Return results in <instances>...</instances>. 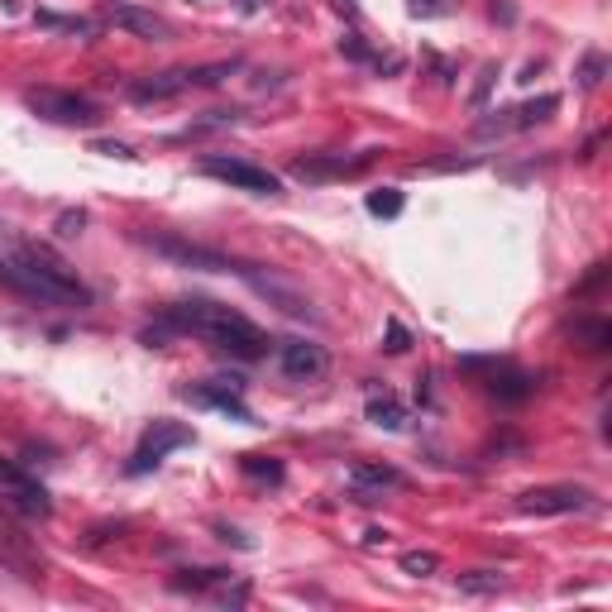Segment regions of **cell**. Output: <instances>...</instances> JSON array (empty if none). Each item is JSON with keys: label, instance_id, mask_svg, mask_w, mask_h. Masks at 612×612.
I'll list each match as a JSON object with an SVG mask.
<instances>
[{"label": "cell", "instance_id": "obj_1", "mask_svg": "<svg viewBox=\"0 0 612 612\" xmlns=\"http://www.w3.org/2000/svg\"><path fill=\"white\" fill-rule=\"evenodd\" d=\"M163 321L173 330L197 335V340H207L211 350L235 354V359H259L263 350H268V335H263L254 321L239 316V311H230V307H221V302H207V297H191V302L167 307Z\"/></svg>", "mask_w": 612, "mask_h": 612}, {"label": "cell", "instance_id": "obj_2", "mask_svg": "<svg viewBox=\"0 0 612 612\" xmlns=\"http://www.w3.org/2000/svg\"><path fill=\"white\" fill-rule=\"evenodd\" d=\"M0 273H5V278L15 283V287H24L29 297H39V302H77V307H87V302H91L87 283H82L63 259L48 254L43 245H24V249H15V254L0 263Z\"/></svg>", "mask_w": 612, "mask_h": 612}, {"label": "cell", "instance_id": "obj_3", "mask_svg": "<svg viewBox=\"0 0 612 612\" xmlns=\"http://www.w3.org/2000/svg\"><path fill=\"white\" fill-rule=\"evenodd\" d=\"M24 105H29L39 120L48 125H67V129H91L101 120V105L91 96H77V91H58V87H34L24 91Z\"/></svg>", "mask_w": 612, "mask_h": 612}, {"label": "cell", "instance_id": "obj_4", "mask_svg": "<svg viewBox=\"0 0 612 612\" xmlns=\"http://www.w3.org/2000/svg\"><path fill=\"white\" fill-rule=\"evenodd\" d=\"M201 173L215 177V183H230L235 191H254V197H278L283 191L278 173H268V167H259L249 159H221V153H211V159H201Z\"/></svg>", "mask_w": 612, "mask_h": 612}, {"label": "cell", "instance_id": "obj_5", "mask_svg": "<svg viewBox=\"0 0 612 612\" xmlns=\"http://www.w3.org/2000/svg\"><path fill=\"white\" fill-rule=\"evenodd\" d=\"M594 494L579 484H546V488H526L517 498V512L526 517H570V512H589Z\"/></svg>", "mask_w": 612, "mask_h": 612}, {"label": "cell", "instance_id": "obj_6", "mask_svg": "<svg viewBox=\"0 0 612 612\" xmlns=\"http://www.w3.org/2000/svg\"><path fill=\"white\" fill-rule=\"evenodd\" d=\"M239 278H245L249 287H254L259 297H268L273 307H283L287 316H297V321H321V311L311 307V297L302 292V287H292L287 278H278V273H263V268H254V263H245V268H235Z\"/></svg>", "mask_w": 612, "mask_h": 612}, {"label": "cell", "instance_id": "obj_7", "mask_svg": "<svg viewBox=\"0 0 612 612\" xmlns=\"http://www.w3.org/2000/svg\"><path fill=\"white\" fill-rule=\"evenodd\" d=\"M183 446H191V426H177V422H153L149 430H143L139 450L129 454V474H149V470H159L163 454H173V450H183Z\"/></svg>", "mask_w": 612, "mask_h": 612}, {"label": "cell", "instance_id": "obj_8", "mask_svg": "<svg viewBox=\"0 0 612 612\" xmlns=\"http://www.w3.org/2000/svg\"><path fill=\"white\" fill-rule=\"evenodd\" d=\"M143 245L153 254L183 263V268H201V273H230V259L221 249H207V245H191V239H177V235H143Z\"/></svg>", "mask_w": 612, "mask_h": 612}, {"label": "cell", "instance_id": "obj_9", "mask_svg": "<svg viewBox=\"0 0 612 612\" xmlns=\"http://www.w3.org/2000/svg\"><path fill=\"white\" fill-rule=\"evenodd\" d=\"M0 508L20 512V517H48L53 502H48V494L34 484V478H24L20 470H5L0 474Z\"/></svg>", "mask_w": 612, "mask_h": 612}, {"label": "cell", "instance_id": "obj_10", "mask_svg": "<svg viewBox=\"0 0 612 612\" xmlns=\"http://www.w3.org/2000/svg\"><path fill=\"white\" fill-rule=\"evenodd\" d=\"M105 20H111L115 29L135 34V39H149V43L173 39V24H167L163 15H153V10H139V5H125V0H111V5H105Z\"/></svg>", "mask_w": 612, "mask_h": 612}, {"label": "cell", "instance_id": "obj_11", "mask_svg": "<svg viewBox=\"0 0 612 612\" xmlns=\"http://www.w3.org/2000/svg\"><path fill=\"white\" fill-rule=\"evenodd\" d=\"M374 163V153H359V159H340V153H307V159H292V177L302 183H330V177H354Z\"/></svg>", "mask_w": 612, "mask_h": 612}, {"label": "cell", "instance_id": "obj_12", "mask_svg": "<svg viewBox=\"0 0 612 612\" xmlns=\"http://www.w3.org/2000/svg\"><path fill=\"white\" fill-rule=\"evenodd\" d=\"M278 364H283V374H287V378L311 383V378H321V374L330 369V354L321 350V345H311V340H287V345H283V354H278Z\"/></svg>", "mask_w": 612, "mask_h": 612}, {"label": "cell", "instance_id": "obj_13", "mask_svg": "<svg viewBox=\"0 0 612 612\" xmlns=\"http://www.w3.org/2000/svg\"><path fill=\"white\" fill-rule=\"evenodd\" d=\"M187 398L197 407H215V412L235 416V422H254V416H249V407H245V398H239V383L215 378V383H207V388H187Z\"/></svg>", "mask_w": 612, "mask_h": 612}, {"label": "cell", "instance_id": "obj_14", "mask_svg": "<svg viewBox=\"0 0 612 612\" xmlns=\"http://www.w3.org/2000/svg\"><path fill=\"white\" fill-rule=\"evenodd\" d=\"M191 87V72H153V77H139L129 82V101L135 105H149V101H173Z\"/></svg>", "mask_w": 612, "mask_h": 612}, {"label": "cell", "instance_id": "obj_15", "mask_svg": "<svg viewBox=\"0 0 612 612\" xmlns=\"http://www.w3.org/2000/svg\"><path fill=\"white\" fill-rule=\"evenodd\" d=\"M350 488L354 494H383V488H402V474L392 464H354L350 470Z\"/></svg>", "mask_w": 612, "mask_h": 612}, {"label": "cell", "instance_id": "obj_16", "mask_svg": "<svg viewBox=\"0 0 612 612\" xmlns=\"http://www.w3.org/2000/svg\"><path fill=\"white\" fill-rule=\"evenodd\" d=\"M532 388L536 383L522 374V369H512V364H498L494 369V378H488V392L502 402H522V398H532Z\"/></svg>", "mask_w": 612, "mask_h": 612}, {"label": "cell", "instance_id": "obj_17", "mask_svg": "<svg viewBox=\"0 0 612 612\" xmlns=\"http://www.w3.org/2000/svg\"><path fill=\"white\" fill-rule=\"evenodd\" d=\"M369 422L383 426V430H402L407 426V407L398 398H388V392H383V398H369Z\"/></svg>", "mask_w": 612, "mask_h": 612}, {"label": "cell", "instance_id": "obj_18", "mask_svg": "<svg viewBox=\"0 0 612 612\" xmlns=\"http://www.w3.org/2000/svg\"><path fill=\"white\" fill-rule=\"evenodd\" d=\"M369 215H383V221L402 215V191H398V187H378V191H369Z\"/></svg>", "mask_w": 612, "mask_h": 612}, {"label": "cell", "instance_id": "obj_19", "mask_svg": "<svg viewBox=\"0 0 612 612\" xmlns=\"http://www.w3.org/2000/svg\"><path fill=\"white\" fill-rule=\"evenodd\" d=\"M440 570V555L436 550H407L402 555V574H412V579H426V574Z\"/></svg>", "mask_w": 612, "mask_h": 612}, {"label": "cell", "instance_id": "obj_20", "mask_svg": "<svg viewBox=\"0 0 612 612\" xmlns=\"http://www.w3.org/2000/svg\"><path fill=\"white\" fill-rule=\"evenodd\" d=\"M239 470L254 474V478H268V484H283V464L268 460V454H245V460H239Z\"/></svg>", "mask_w": 612, "mask_h": 612}, {"label": "cell", "instance_id": "obj_21", "mask_svg": "<svg viewBox=\"0 0 612 612\" xmlns=\"http://www.w3.org/2000/svg\"><path fill=\"white\" fill-rule=\"evenodd\" d=\"M498 589H502V574H494V570L460 574V594H498Z\"/></svg>", "mask_w": 612, "mask_h": 612}, {"label": "cell", "instance_id": "obj_22", "mask_svg": "<svg viewBox=\"0 0 612 612\" xmlns=\"http://www.w3.org/2000/svg\"><path fill=\"white\" fill-rule=\"evenodd\" d=\"M574 330H579L584 350H603V345L612 340V330L603 326V321H579V326H574Z\"/></svg>", "mask_w": 612, "mask_h": 612}, {"label": "cell", "instance_id": "obj_23", "mask_svg": "<svg viewBox=\"0 0 612 612\" xmlns=\"http://www.w3.org/2000/svg\"><path fill=\"white\" fill-rule=\"evenodd\" d=\"M407 345H412V335H407V326H402V321H388V335H383V350H388V354H402Z\"/></svg>", "mask_w": 612, "mask_h": 612}, {"label": "cell", "instance_id": "obj_24", "mask_svg": "<svg viewBox=\"0 0 612 612\" xmlns=\"http://www.w3.org/2000/svg\"><path fill=\"white\" fill-rule=\"evenodd\" d=\"M450 10H454V0H412V15H422V20H440Z\"/></svg>", "mask_w": 612, "mask_h": 612}, {"label": "cell", "instance_id": "obj_25", "mask_svg": "<svg viewBox=\"0 0 612 612\" xmlns=\"http://www.w3.org/2000/svg\"><path fill=\"white\" fill-rule=\"evenodd\" d=\"M82 225H87V215H82V211L58 215V235H63V239H77V235H82Z\"/></svg>", "mask_w": 612, "mask_h": 612}, {"label": "cell", "instance_id": "obj_26", "mask_svg": "<svg viewBox=\"0 0 612 612\" xmlns=\"http://www.w3.org/2000/svg\"><path fill=\"white\" fill-rule=\"evenodd\" d=\"M494 77H498V67H484V72H478V87H474V101H484V96H488V87H494Z\"/></svg>", "mask_w": 612, "mask_h": 612}, {"label": "cell", "instance_id": "obj_27", "mask_svg": "<svg viewBox=\"0 0 612 612\" xmlns=\"http://www.w3.org/2000/svg\"><path fill=\"white\" fill-rule=\"evenodd\" d=\"M96 153H105V159H135V149H125V143H96Z\"/></svg>", "mask_w": 612, "mask_h": 612}, {"label": "cell", "instance_id": "obj_28", "mask_svg": "<svg viewBox=\"0 0 612 612\" xmlns=\"http://www.w3.org/2000/svg\"><path fill=\"white\" fill-rule=\"evenodd\" d=\"M598 72H603V58H589V63H584V87H598Z\"/></svg>", "mask_w": 612, "mask_h": 612}, {"label": "cell", "instance_id": "obj_29", "mask_svg": "<svg viewBox=\"0 0 612 612\" xmlns=\"http://www.w3.org/2000/svg\"><path fill=\"white\" fill-rule=\"evenodd\" d=\"M340 48H345V53H350V58H374V53H369V48H364V43H359V39H354V34H350V39H345Z\"/></svg>", "mask_w": 612, "mask_h": 612}]
</instances>
